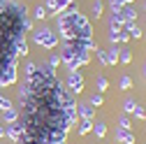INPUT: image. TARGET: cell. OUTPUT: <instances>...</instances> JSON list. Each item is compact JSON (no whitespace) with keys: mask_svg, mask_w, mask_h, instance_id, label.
<instances>
[{"mask_svg":"<svg viewBox=\"0 0 146 144\" xmlns=\"http://www.w3.org/2000/svg\"><path fill=\"white\" fill-rule=\"evenodd\" d=\"M118 63H123V65H130V63H132V53L127 51L125 47H121V53H118Z\"/></svg>","mask_w":146,"mask_h":144,"instance_id":"cell-14","label":"cell"},{"mask_svg":"<svg viewBox=\"0 0 146 144\" xmlns=\"http://www.w3.org/2000/svg\"><path fill=\"white\" fill-rule=\"evenodd\" d=\"M77 114L81 119H90V121H93L95 119V107L90 102H77Z\"/></svg>","mask_w":146,"mask_h":144,"instance_id":"cell-6","label":"cell"},{"mask_svg":"<svg viewBox=\"0 0 146 144\" xmlns=\"http://www.w3.org/2000/svg\"><path fill=\"white\" fill-rule=\"evenodd\" d=\"M102 12H104V3H102V0H93V5H90L93 19H102Z\"/></svg>","mask_w":146,"mask_h":144,"instance_id":"cell-11","label":"cell"},{"mask_svg":"<svg viewBox=\"0 0 146 144\" xmlns=\"http://www.w3.org/2000/svg\"><path fill=\"white\" fill-rule=\"evenodd\" d=\"M3 116H5V123H14V121H19V116H21V112L16 109V107H12V109H7V112H3Z\"/></svg>","mask_w":146,"mask_h":144,"instance_id":"cell-12","label":"cell"},{"mask_svg":"<svg viewBox=\"0 0 146 144\" xmlns=\"http://www.w3.org/2000/svg\"><path fill=\"white\" fill-rule=\"evenodd\" d=\"M44 9H46L49 14H56V16H58V3H56V0H46V3H44Z\"/></svg>","mask_w":146,"mask_h":144,"instance_id":"cell-21","label":"cell"},{"mask_svg":"<svg viewBox=\"0 0 146 144\" xmlns=\"http://www.w3.org/2000/svg\"><path fill=\"white\" fill-rule=\"evenodd\" d=\"M118 53H121V47L118 44H111V47L107 49V63L109 65H116L118 63Z\"/></svg>","mask_w":146,"mask_h":144,"instance_id":"cell-10","label":"cell"},{"mask_svg":"<svg viewBox=\"0 0 146 144\" xmlns=\"http://www.w3.org/2000/svg\"><path fill=\"white\" fill-rule=\"evenodd\" d=\"M132 114H135L137 119H141V121H146V109H144V107H139V105H137V107H135V112H132Z\"/></svg>","mask_w":146,"mask_h":144,"instance_id":"cell-27","label":"cell"},{"mask_svg":"<svg viewBox=\"0 0 146 144\" xmlns=\"http://www.w3.org/2000/svg\"><path fill=\"white\" fill-rule=\"evenodd\" d=\"M144 7H146V0H144Z\"/></svg>","mask_w":146,"mask_h":144,"instance_id":"cell-34","label":"cell"},{"mask_svg":"<svg viewBox=\"0 0 146 144\" xmlns=\"http://www.w3.org/2000/svg\"><path fill=\"white\" fill-rule=\"evenodd\" d=\"M33 42L40 44L42 49H56L58 47V35L49 26H42L40 30H33Z\"/></svg>","mask_w":146,"mask_h":144,"instance_id":"cell-2","label":"cell"},{"mask_svg":"<svg viewBox=\"0 0 146 144\" xmlns=\"http://www.w3.org/2000/svg\"><path fill=\"white\" fill-rule=\"evenodd\" d=\"M58 33H60V40L70 42V40H93V28H90L88 19L72 5L65 12L58 14Z\"/></svg>","mask_w":146,"mask_h":144,"instance_id":"cell-1","label":"cell"},{"mask_svg":"<svg viewBox=\"0 0 146 144\" xmlns=\"http://www.w3.org/2000/svg\"><path fill=\"white\" fill-rule=\"evenodd\" d=\"M5 137V123H0V139Z\"/></svg>","mask_w":146,"mask_h":144,"instance_id":"cell-31","label":"cell"},{"mask_svg":"<svg viewBox=\"0 0 146 144\" xmlns=\"http://www.w3.org/2000/svg\"><path fill=\"white\" fill-rule=\"evenodd\" d=\"M121 3H123V5H132L135 0H121Z\"/></svg>","mask_w":146,"mask_h":144,"instance_id":"cell-32","label":"cell"},{"mask_svg":"<svg viewBox=\"0 0 146 144\" xmlns=\"http://www.w3.org/2000/svg\"><path fill=\"white\" fill-rule=\"evenodd\" d=\"M14 51H16V56H28V40H26V35H19V37L14 40Z\"/></svg>","mask_w":146,"mask_h":144,"instance_id":"cell-7","label":"cell"},{"mask_svg":"<svg viewBox=\"0 0 146 144\" xmlns=\"http://www.w3.org/2000/svg\"><path fill=\"white\" fill-rule=\"evenodd\" d=\"M49 65H51L53 70H56V67L60 65V56H51V58H49Z\"/></svg>","mask_w":146,"mask_h":144,"instance_id":"cell-30","label":"cell"},{"mask_svg":"<svg viewBox=\"0 0 146 144\" xmlns=\"http://www.w3.org/2000/svg\"><path fill=\"white\" fill-rule=\"evenodd\" d=\"M33 16H35L37 21H44L46 16H49V12H46V9L42 7V5H37V7H35V14H33Z\"/></svg>","mask_w":146,"mask_h":144,"instance_id":"cell-20","label":"cell"},{"mask_svg":"<svg viewBox=\"0 0 146 144\" xmlns=\"http://www.w3.org/2000/svg\"><path fill=\"white\" fill-rule=\"evenodd\" d=\"M60 61L67 65V70H79V67H81V63H79V58H77V53L72 51L67 44H63V49H60Z\"/></svg>","mask_w":146,"mask_h":144,"instance_id":"cell-4","label":"cell"},{"mask_svg":"<svg viewBox=\"0 0 146 144\" xmlns=\"http://www.w3.org/2000/svg\"><path fill=\"white\" fill-rule=\"evenodd\" d=\"M118 37H121V28L109 23V42H111V44H118Z\"/></svg>","mask_w":146,"mask_h":144,"instance_id":"cell-13","label":"cell"},{"mask_svg":"<svg viewBox=\"0 0 146 144\" xmlns=\"http://www.w3.org/2000/svg\"><path fill=\"white\" fill-rule=\"evenodd\" d=\"M65 88H67L72 95H79V93L84 91V75H81L79 70H70V72H67Z\"/></svg>","mask_w":146,"mask_h":144,"instance_id":"cell-3","label":"cell"},{"mask_svg":"<svg viewBox=\"0 0 146 144\" xmlns=\"http://www.w3.org/2000/svg\"><path fill=\"white\" fill-rule=\"evenodd\" d=\"M118 88H121V91H127V88H132V77L123 75V77H121V81H118Z\"/></svg>","mask_w":146,"mask_h":144,"instance_id":"cell-18","label":"cell"},{"mask_svg":"<svg viewBox=\"0 0 146 144\" xmlns=\"http://www.w3.org/2000/svg\"><path fill=\"white\" fill-rule=\"evenodd\" d=\"M23 133H26V128H23V123H21V121L5 123V135H7L12 142H16V144H19V142H21V137H23Z\"/></svg>","mask_w":146,"mask_h":144,"instance_id":"cell-5","label":"cell"},{"mask_svg":"<svg viewBox=\"0 0 146 144\" xmlns=\"http://www.w3.org/2000/svg\"><path fill=\"white\" fill-rule=\"evenodd\" d=\"M95 86H98V93H104L107 88H109V79H107L104 75H98V79H95Z\"/></svg>","mask_w":146,"mask_h":144,"instance_id":"cell-15","label":"cell"},{"mask_svg":"<svg viewBox=\"0 0 146 144\" xmlns=\"http://www.w3.org/2000/svg\"><path fill=\"white\" fill-rule=\"evenodd\" d=\"M93 107H102V102H104V98H102V93H93L90 95V100H88Z\"/></svg>","mask_w":146,"mask_h":144,"instance_id":"cell-23","label":"cell"},{"mask_svg":"<svg viewBox=\"0 0 146 144\" xmlns=\"http://www.w3.org/2000/svg\"><path fill=\"white\" fill-rule=\"evenodd\" d=\"M109 7H111V12H118L123 7V3H121V0H109Z\"/></svg>","mask_w":146,"mask_h":144,"instance_id":"cell-28","label":"cell"},{"mask_svg":"<svg viewBox=\"0 0 146 144\" xmlns=\"http://www.w3.org/2000/svg\"><path fill=\"white\" fill-rule=\"evenodd\" d=\"M135 107H137V102H135L132 98H127V100L123 102V112H125V114H132V112H135Z\"/></svg>","mask_w":146,"mask_h":144,"instance_id":"cell-22","label":"cell"},{"mask_svg":"<svg viewBox=\"0 0 146 144\" xmlns=\"http://www.w3.org/2000/svg\"><path fill=\"white\" fill-rule=\"evenodd\" d=\"M116 142H121V144H135V133L118 128V130H116Z\"/></svg>","mask_w":146,"mask_h":144,"instance_id":"cell-9","label":"cell"},{"mask_svg":"<svg viewBox=\"0 0 146 144\" xmlns=\"http://www.w3.org/2000/svg\"><path fill=\"white\" fill-rule=\"evenodd\" d=\"M12 100L7 98V95H3V93H0V112H7V109H12Z\"/></svg>","mask_w":146,"mask_h":144,"instance_id":"cell-19","label":"cell"},{"mask_svg":"<svg viewBox=\"0 0 146 144\" xmlns=\"http://www.w3.org/2000/svg\"><path fill=\"white\" fill-rule=\"evenodd\" d=\"M95 51H98V58H100V63H102V65H109V63H107V51H102V49H95Z\"/></svg>","mask_w":146,"mask_h":144,"instance_id":"cell-29","label":"cell"},{"mask_svg":"<svg viewBox=\"0 0 146 144\" xmlns=\"http://www.w3.org/2000/svg\"><path fill=\"white\" fill-rule=\"evenodd\" d=\"M130 40H132V37H130V33H127L125 28H121V37H118V42H121V44H127Z\"/></svg>","mask_w":146,"mask_h":144,"instance_id":"cell-26","label":"cell"},{"mask_svg":"<svg viewBox=\"0 0 146 144\" xmlns=\"http://www.w3.org/2000/svg\"><path fill=\"white\" fill-rule=\"evenodd\" d=\"M118 128H123V130H130L132 125H130V119H127V114H123L121 119H118Z\"/></svg>","mask_w":146,"mask_h":144,"instance_id":"cell-24","label":"cell"},{"mask_svg":"<svg viewBox=\"0 0 146 144\" xmlns=\"http://www.w3.org/2000/svg\"><path fill=\"white\" fill-rule=\"evenodd\" d=\"M118 12H121V16H123L125 23H137V12H135L132 5H123Z\"/></svg>","mask_w":146,"mask_h":144,"instance_id":"cell-8","label":"cell"},{"mask_svg":"<svg viewBox=\"0 0 146 144\" xmlns=\"http://www.w3.org/2000/svg\"><path fill=\"white\" fill-rule=\"evenodd\" d=\"M90 130H93V121H90V119H81L79 121V135H86Z\"/></svg>","mask_w":146,"mask_h":144,"instance_id":"cell-16","label":"cell"},{"mask_svg":"<svg viewBox=\"0 0 146 144\" xmlns=\"http://www.w3.org/2000/svg\"><path fill=\"white\" fill-rule=\"evenodd\" d=\"M56 3H58V14H60V12H65L67 7L74 5V0H56Z\"/></svg>","mask_w":146,"mask_h":144,"instance_id":"cell-25","label":"cell"},{"mask_svg":"<svg viewBox=\"0 0 146 144\" xmlns=\"http://www.w3.org/2000/svg\"><path fill=\"white\" fill-rule=\"evenodd\" d=\"M141 75H144V79H146V65H144V72H141Z\"/></svg>","mask_w":146,"mask_h":144,"instance_id":"cell-33","label":"cell"},{"mask_svg":"<svg viewBox=\"0 0 146 144\" xmlns=\"http://www.w3.org/2000/svg\"><path fill=\"white\" fill-rule=\"evenodd\" d=\"M90 133H95L98 137H104L107 135V125L102 121H98V123H93V130H90Z\"/></svg>","mask_w":146,"mask_h":144,"instance_id":"cell-17","label":"cell"}]
</instances>
